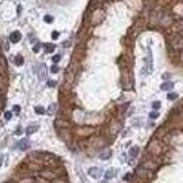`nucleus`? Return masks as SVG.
Masks as SVG:
<instances>
[{
    "instance_id": "nucleus-1",
    "label": "nucleus",
    "mask_w": 183,
    "mask_h": 183,
    "mask_svg": "<svg viewBox=\"0 0 183 183\" xmlns=\"http://www.w3.org/2000/svg\"><path fill=\"white\" fill-rule=\"evenodd\" d=\"M38 175L42 176V178L46 179V180H48V181H52V180H54L55 178H57V175L55 174L54 170L50 169V167H46V169H43L42 171L38 172Z\"/></svg>"
},
{
    "instance_id": "nucleus-2",
    "label": "nucleus",
    "mask_w": 183,
    "mask_h": 183,
    "mask_svg": "<svg viewBox=\"0 0 183 183\" xmlns=\"http://www.w3.org/2000/svg\"><path fill=\"white\" fill-rule=\"evenodd\" d=\"M88 173H89V175L92 176L93 179H98V178H100V175H101V170L98 169V167H91V169L89 170Z\"/></svg>"
},
{
    "instance_id": "nucleus-3",
    "label": "nucleus",
    "mask_w": 183,
    "mask_h": 183,
    "mask_svg": "<svg viewBox=\"0 0 183 183\" xmlns=\"http://www.w3.org/2000/svg\"><path fill=\"white\" fill-rule=\"evenodd\" d=\"M93 128H90V127H88V128H82L80 129L78 132V134L80 136H89V135H92L93 134Z\"/></svg>"
},
{
    "instance_id": "nucleus-4",
    "label": "nucleus",
    "mask_w": 183,
    "mask_h": 183,
    "mask_svg": "<svg viewBox=\"0 0 183 183\" xmlns=\"http://www.w3.org/2000/svg\"><path fill=\"white\" fill-rule=\"evenodd\" d=\"M20 38H22V34L19 32H14L11 33V35H10V41L13 43H18L20 41Z\"/></svg>"
},
{
    "instance_id": "nucleus-5",
    "label": "nucleus",
    "mask_w": 183,
    "mask_h": 183,
    "mask_svg": "<svg viewBox=\"0 0 183 183\" xmlns=\"http://www.w3.org/2000/svg\"><path fill=\"white\" fill-rule=\"evenodd\" d=\"M17 183H36V182H35V179L30 178V176H26V178H22L20 180H18Z\"/></svg>"
},
{
    "instance_id": "nucleus-6",
    "label": "nucleus",
    "mask_w": 183,
    "mask_h": 183,
    "mask_svg": "<svg viewBox=\"0 0 183 183\" xmlns=\"http://www.w3.org/2000/svg\"><path fill=\"white\" fill-rule=\"evenodd\" d=\"M110 156H111V151L110 150H106V151H103L100 154V158L101 160H108V158H110Z\"/></svg>"
},
{
    "instance_id": "nucleus-7",
    "label": "nucleus",
    "mask_w": 183,
    "mask_h": 183,
    "mask_svg": "<svg viewBox=\"0 0 183 183\" xmlns=\"http://www.w3.org/2000/svg\"><path fill=\"white\" fill-rule=\"evenodd\" d=\"M56 126L61 127V128H66L70 126V124L68 121H64V120H56Z\"/></svg>"
},
{
    "instance_id": "nucleus-8",
    "label": "nucleus",
    "mask_w": 183,
    "mask_h": 183,
    "mask_svg": "<svg viewBox=\"0 0 183 183\" xmlns=\"http://www.w3.org/2000/svg\"><path fill=\"white\" fill-rule=\"evenodd\" d=\"M28 147H29V144H28L27 139H23L22 142L19 143V148H20V150L25 151V150H27Z\"/></svg>"
},
{
    "instance_id": "nucleus-9",
    "label": "nucleus",
    "mask_w": 183,
    "mask_h": 183,
    "mask_svg": "<svg viewBox=\"0 0 183 183\" xmlns=\"http://www.w3.org/2000/svg\"><path fill=\"white\" fill-rule=\"evenodd\" d=\"M115 175V170L114 169H110L108 170L107 172L105 173V179L106 180H109V179H111L112 176Z\"/></svg>"
},
{
    "instance_id": "nucleus-10",
    "label": "nucleus",
    "mask_w": 183,
    "mask_h": 183,
    "mask_svg": "<svg viewBox=\"0 0 183 183\" xmlns=\"http://www.w3.org/2000/svg\"><path fill=\"white\" fill-rule=\"evenodd\" d=\"M37 129H38V126H37V125H34V126H29L26 132H27L28 135H30V134L35 133Z\"/></svg>"
},
{
    "instance_id": "nucleus-11",
    "label": "nucleus",
    "mask_w": 183,
    "mask_h": 183,
    "mask_svg": "<svg viewBox=\"0 0 183 183\" xmlns=\"http://www.w3.org/2000/svg\"><path fill=\"white\" fill-rule=\"evenodd\" d=\"M138 152H139V148H138L137 146H135V147H133V148H130V156H133V157H136L137 156V154H138Z\"/></svg>"
},
{
    "instance_id": "nucleus-12",
    "label": "nucleus",
    "mask_w": 183,
    "mask_h": 183,
    "mask_svg": "<svg viewBox=\"0 0 183 183\" xmlns=\"http://www.w3.org/2000/svg\"><path fill=\"white\" fill-rule=\"evenodd\" d=\"M35 182H36V183H51L48 180H46V179L42 178V176H39V175L35 178Z\"/></svg>"
},
{
    "instance_id": "nucleus-13",
    "label": "nucleus",
    "mask_w": 183,
    "mask_h": 183,
    "mask_svg": "<svg viewBox=\"0 0 183 183\" xmlns=\"http://www.w3.org/2000/svg\"><path fill=\"white\" fill-rule=\"evenodd\" d=\"M15 63L18 65V66H20V65L24 63V59L20 56V55H18V56H16V59H15Z\"/></svg>"
},
{
    "instance_id": "nucleus-14",
    "label": "nucleus",
    "mask_w": 183,
    "mask_h": 183,
    "mask_svg": "<svg viewBox=\"0 0 183 183\" xmlns=\"http://www.w3.org/2000/svg\"><path fill=\"white\" fill-rule=\"evenodd\" d=\"M172 88H173V83L167 82V83H164V84L162 86V90H170V89H172Z\"/></svg>"
},
{
    "instance_id": "nucleus-15",
    "label": "nucleus",
    "mask_w": 183,
    "mask_h": 183,
    "mask_svg": "<svg viewBox=\"0 0 183 183\" xmlns=\"http://www.w3.org/2000/svg\"><path fill=\"white\" fill-rule=\"evenodd\" d=\"M51 183H68V182L63 178H55L54 180L51 181Z\"/></svg>"
},
{
    "instance_id": "nucleus-16",
    "label": "nucleus",
    "mask_w": 183,
    "mask_h": 183,
    "mask_svg": "<svg viewBox=\"0 0 183 183\" xmlns=\"http://www.w3.org/2000/svg\"><path fill=\"white\" fill-rule=\"evenodd\" d=\"M45 46L47 47V48H46V52L51 53V52H53V51H54V47H55V46L53 45V44H46Z\"/></svg>"
},
{
    "instance_id": "nucleus-17",
    "label": "nucleus",
    "mask_w": 183,
    "mask_h": 183,
    "mask_svg": "<svg viewBox=\"0 0 183 183\" xmlns=\"http://www.w3.org/2000/svg\"><path fill=\"white\" fill-rule=\"evenodd\" d=\"M35 111H36L38 115H43L44 114V108H42V107H36V108H35Z\"/></svg>"
},
{
    "instance_id": "nucleus-18",
    "label": "nucleus",
    "mask_w": 183,
    "mask_h": 183,
    "mask_svg": "<svg viewBox=\"0 0 183 183\" xmlns=\"http://www.w3.org/2000/svg\"><path fill=\"white\" fill-rule=\"evenodd\" d=\"M44 20H45L46 23H52V22H53V17H52V16H45V17H44Z\"/></svg>"
},
{
    "instance_id": "nucleus-19",
    "label": "nucleus",
    "mask_w": 183,
    "mask_h": 183,
    "mask_svg": "<svg viewBox=\"0 0 183 183\" xmlns=\"http://www.w3.org/2000/svg\"><path fill=\"white\" fill-rule=\"evenodd\" d=\"M51 71H52L53 73H57V72H59V68H57L56 65H53V66L51 68Z\"/></svg>"
},
{
    "instance_id": "nucleus-20",
    "label": "nucleus",
    "mask_w": 183,
    "mask_h": 183,
    "mask_svg": "<svg viewBox=\"0 0 183 183\" xmlns=\"http://www.w3.org/2000/svg\"><path fill=\"white\" fill-rule=\"evenodd\" d=\"M160 106H161L160 101H155V102L153 103V108H154V109H158V108H160Z\"/></svg>"
},
{
    "instance_id": "nucleus-21",
    "label": "nucleus",
    "mask_w": 183,
    "mask_h": 183,
    "mask_svg": "<svg viewBox=\"0 0 183 183\" xmlns=\"http://www.w3.org/2000/svg\"><path fill=\"white\" fill-rule=\"evenodd\" d=\"M150 117L153 119H155L158 117V114H157V112H151V114H150Z\"/></svg>"
},
{
    "instance_id": "nucleus-22",
    "label": "nucleus",
    "mask_w": 183,
    "mask_h": 183,
    "mask_svg": "<svg viewBox=\"0 0 183 183\" xmlns=\"http://www.w3.org/2000/svg\"><path fill=\"white\" fill-rule=\"evenodd\" d=\"M39 47H41V44H37V45L34 46V48H33V51H34L35 53H37V52L39 51Z\"/></svg>"
},
{
    "instance_id": "nucleus-23",
    "label": "nucleus",
    "mask_w": 183,
    "mask_h": 183,
    "mask_svg": "<svg viewBox=\"0 0 183 183\" xmlns=\"http://www.w3.org/2000/svg\"><path fill=\"white\" fill-rule=\"evenodd\" d=\"M5 118L7 119V120H9L10 118H11V112H9V111H7L5 114Z\"/></svg>"
},
{
    "instance_id": "nucleus-24",
    "label": "nucleus",
    "mask_w": 183,
    "mask_h": 183,
    "mask_svg": "<svg viewBox=\"0 0 183 183\" xmlns=\"http://www.w3.org/2000/svg\"><path fill=\"white\" fill-rule=\"evenodd\" d=\"M55 110V105H52V107H50V109H48V112H50V115H52L53 112H54Z\"/></svg>"
},
{
    "instance_id": "nucleus-25",
    "label": "nucleus",
    "mask_w": 183,
    "mask_h": 183,
    "mask_svg": "<svg viewBox=\"0 0 183 183\" xmlns=\"http://www.w3.org/2000/svg\"><path fill=\"white\" fill-rule=\"evenodd\" d=\"M60 59H61V56H60V55H55L54 57H53V62H55V63H56V62H59V61H60Z\"/></svg>"
},
{
    "instance_id": "nucleus-26",
    "label": "nucleus",
    "mask_w": 183,
    "mask_h": 183,
    "mask_svg": "<svg viewBox=\"0 0 183 183\" xmlns=\"http://www.w3.org/2000/svg\"><path fill=\"white\" fill-rule=\"evenodd\" d=\"M167 98H169L170 100H171V99L173 100V99H175V98H176V94H175V93H171V94H169V96H167Z\"/></svg>"
},
{
    "instance_id": "nucleus-27",
    "label": "nucleus",
    "mask_w": 183,
    "mask_h": 183,
    "mask_svg": "<svg viewBox=\"0 0 183 183\" xmlns=\"http://www.w3.org/2000/svg\"><path fill=\"white\" fill-rule=\"evenodd\" d=\"M52 37H53V39H56V38L59 37V33H57V32H53V34H52Z\"/></svg>"
},
{
    "instance_id": "nucleus-28",
    "label": "nucleus",
    "mask_w": 183,
    "mask_h": 183,
    "mask_svg": "<svg viewBox=\"0 0 183 183\" xmlns=\"http://www.w3.org/2000/svg\"><path fill=\"white\" fill-rule=\"evenodd\" d=\"M47 84H48L50 87H54V86H55V84H56V83H55L54 81H50V82L47 83Z\"/></svg>"
},
{
    "instance_id": "nucleus-29",
    "label": "nucleus",
    "mask_w": 183,
    "mask_h": 183,
    "mask_svg": "<svg viewBox=\"0 0 183 183\" xmlns=\"http://www.w3.org/2000/svg\"><path fill=\"white\" fill-rule=\"evenodd\" d=\"M14 110L16 111V112H19V110H20V108H19L18 106H16V107H14Z\"/></svg>"
},
{
    "instance_id": "nucleus-30",
    "label": "nucleus",
    "mask_w": 183,
    "mask_h": 183,
    "mask_svg": "<svg viewBox=\"0 0 183 183\" xmlns=\"http://www.w3.org/2000/svg\"><path fill=\"white\" fill-rule=\"evenodd\" d=\"M129 178H130V174H126V176L124 178V180H126V181H128Z\"/></svg>"
},
{
    "instance_id": "nucleus-31",
    "label": "nucleus",
    "mask_w": 183,
    "mask_h": 183,
    "mask_svg": "<svg viewBox=\"0 0 183 183\" xmlns=\"http://www.w3.org/2000/svg\"><path fill=\"white\" fill-rule=\"evenodd\" d=\"M1 107H2V101H1V99H0V109H1Z\"/></svg>"
},
{
    "instance_id": "nucleus-32",
    "label": "nucleus",
    "mask_w": 183,
    "mask_h": 183,
    "mask_svg": "<svg viewBox=\"0 0 183 183\" xmlns=\"http://www.w3.org/2000/svg\"><path fill=\"white\" fill-rule=\"evenodd\" d=\"M101 183H106V182H101Z\"/></svg>"
}]
</instances>
